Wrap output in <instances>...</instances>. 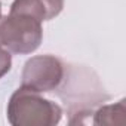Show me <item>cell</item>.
<instances>
[{
	"instance_id": "6da1fadb",
	"label": "cell",
	"mask_w": 126,
	"mask_h": 126,
	"mask_svg": "<svg viewBox=\"0 0 126 126\" xmlns=\"http://www.w3.org/2000/svg\"><path fill=\"white\" fill-rule=\"evenodd\" d=\"M62 119V108L40 92L18 88L8 102V120L14 126H53Z\"/></svg>"
},
{
	"instance_id": "7a4b0ae2",
	"label": "cell",
	"mask_w": 126,
	"mask_h": 126,
	"mask_svg": "<svg viewBox=\"0 0 126 126\" xmlns=\"http://www.w3.org/2000/svg\"><path fill=\"white\" fill-rule=\"evenodd\" d=\"M42 39V21L34 16L19 12L0 16V46L11 53H31L40 46Z\"/></svg>"
},
{
	"instance_id": "8992f818",
	"label": "cell",
	"mask_w": 126,
	"mask_h": 126,
	"mask_svg": "<svg viewBox=\"0 0 126 126\" xmlns=\"http://www.w3.org/2000/svg\"><path fill=\"white\" fill-rule=\"evenodd\" d=\"M11 67H12V55H11V52L0 46V79H2L5 74L9 73Z\"/></svg>"
},
{
	"instance_id": "3957f363",
	"label": "cell",
	"mask_w": 126,
	"mask_h": 126,
	"mask_svg": "<svg viewBox=\"0 0 126 126\" xmlns=\"http://www.w3.org/2000/svg\"><path fill=\"white\" fill-rule=\"evenodd\" d=\"M65 79V67L53 55L31 56L22 68L21 86L36 92H52Z\"/></svg>"
},
{
	"instance_id": "5b68a950",
	"label": "cell",
	"mask_w": 126,
	"mask_h": 126,
	"mask_svg": "<svg viewBox=\"0 0 126 126\" xmlns=\"http://www.w3.org/2000/svg\"><path fill=\"white\" fill-rule=\"evenodd\" d=\"M126 107L125 99H120L117 104L104 105L94 113V123L95 125H125L126 119Z\"/></svg>"
},
{
	"instance_id": "277c9868",
	"label": "cell",
	"mask_w": 126,
	"mask_h": 126,
	"mask_svg": "<svg viewBox=\"0 0 126 126\" xmlns=\"http://www.w3.org/2000/svg\"><path fill=\"white\" fill-rule=\"evenodd\" d=\"M62 8L64 0H14L11 12L27 14L43 22L58 16Z\"/></svg>"
},
{
	"instance_id": "52a82bcc",
	"label": "cell",
	"mask_w": 126,
	"mask_h": 126,
	"mask_svg": "<svg viewBox=\"0 0 126 126\" xmlns=\"http://www.w3.org/2000/svg\"><path fill=\"white\" fill-rule=\"evenodd\" d=\"M0 16H2V2H0Z\"/></svg>"
}]
</instances>
